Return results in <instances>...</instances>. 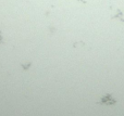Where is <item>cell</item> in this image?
I'll list each match as a JSON object with an SVG mask.
<instances>
[{
  "label": "cell",
  "mask_w": 124,
  "mask_h": 116,
  "mask_svg": "<svg viewBox=\"0 0 124 116\" xmlns=\"http://www.w3.org/2000/svg\"><path fill=\"white\" fill-rule=\"evenodd\" d=\"M116 102V100L112 99L110 96H105L102 97V99L100 100V103H106V104H113Z\"/></svg>",
  "instance_id": "obj_1"
},
{
  "label": "cell",
  "mask_w": 124,
  "mask_h": 116,
  "mask_svg": "<svg viewBox=\"0 0 124 116\" xmlns=\"http://www.w3.org/2000/svg\"><path fill=\"white\" fill-rule=\"evenodd\" d=\"M1 39H2V36H1V32H0V42H1Z\"/></svg>",
  "instance_id": "obj_2"
}]
</instances>
